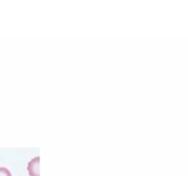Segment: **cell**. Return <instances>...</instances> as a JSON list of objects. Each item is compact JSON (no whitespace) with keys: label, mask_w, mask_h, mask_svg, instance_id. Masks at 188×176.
Listing matches in <instances>:
<instances>
[{"label":"cell","mask_w":188,"mask_h":176,"mask_svg":"<svg viewBox=\"0 0 188 176\" xmlns=\"http://www.w3.org/2000/svg\"><path fill=\"white\" fill-rule=\"evenodd\" d=\"M39 157L37 156L31 159L28 163V171L29 176H39Z\"/></svg>","instance_id":"obj_1"},{"label":"cell","mask_w":188,"mask_h":176,"mask_svg":"<svg viewBox=\"0 0 188 176\" xmlns=\"http://www.w3.org/2000/svg\"><path fill=\"white\" fill-rule=\"evenodd\" d=\"M0 176H12L9 169L5 167H0Z\"/></svg>","instance_id":"obj_2"}]
</instances>
